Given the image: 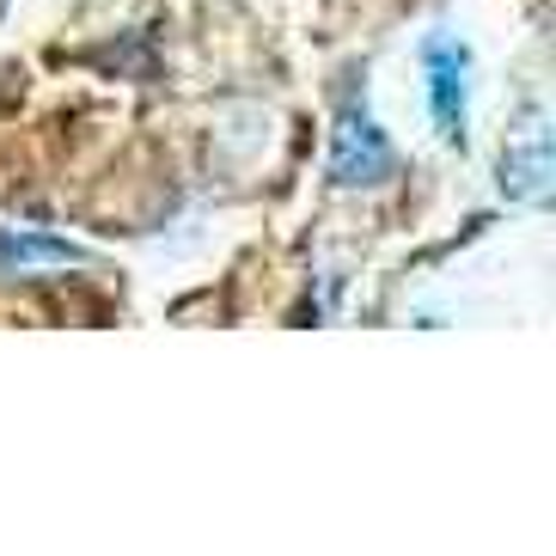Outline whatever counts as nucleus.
Listing matches in <instances>:
<instances>
[{"label": "nucleus", "instance_id": "obj_1", "mask_svg": "<svg viewBox=\"0 0 556 556\" xmlns=\"http://www.w3.org/2000/svg\"><path fill=\"white\" fill-rule=\"evenodd\" d=\"M392 165H397L392 135L379 129L361 104H349L337 116V135H330V178L349 184V190H374V184L392 178Z\"/></svg>", "mask_w": 556, "mask_h": 556}, {"label": "nucleus", "instance_id": "obj_3", "mask_svg": "<svg viewBox=\"0 0 556 556\" xmlns=\"http://www.w3.org/2000/svg\"><path fill=\"white\" fill-rule=\"evenodd\" d=\"M495 178H502L507 202H551V129H544V111L514 123Z\"/></svg>", "mask_w": 556, "mask_h": 556}, {"label": "nucleus", "instance_id": "obj_2", "mask_svg": "<svg viewBox=\"0 0 556 556\" xmlns=\"http://www.w3.org/2000/svg\"><path fill=\"white\" fill-rule=\"evenodd\" d=\"M422 74H428V116L446 141H465V99H471V55L458 37H428L422 43Z\"/></svg>", "mask_w": 556, "mask_h": 556}, {"label": "nucleus", "instance_id": "obj_4", "mask_svg": "<svg viewBox=\"0 0 556 556\" xmlns=\"http://www.w3.org/2000/svg\"><path fill=\"white\" fill-rule=\"evenodd\" d=\"M0 263H7L13 276H31V269H80V263H92V257H86L80 245L55 239V232L13 227V232H0Z\"/></svg>", "mask_w": 556, "mask_h": 556}]
</instances>
